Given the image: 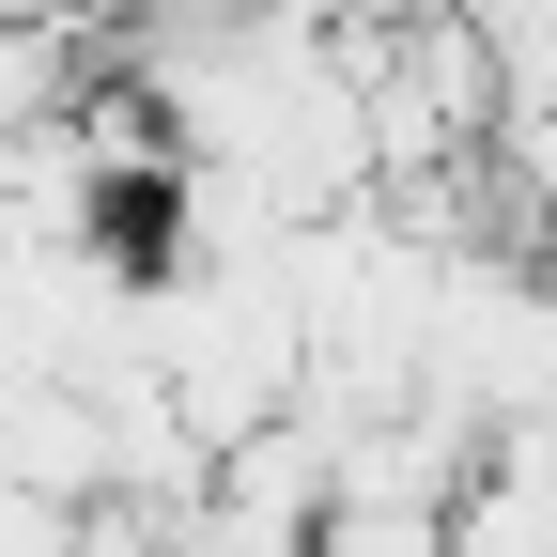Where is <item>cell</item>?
I'll return each instance as SVG.
<instances>
[{"label": "cell", "instance_id": "1", "mask_svg": "<svg viewBox=\"0 0 557 557\" xmlns=\"http://www.w3.org/2000/svg\"><path fill=\"white\" fill-rule=\"evenodd\" d=\"M449 557H557V496L511 480V465H480L465 511H449Z\"/></svg>", "mask_w": 557, "mask_h": 557}, {"label": "cell", "instance_id": "2", "mask_svg": "<svg viewBox=\"0 0 557 557\" xmlns=\"http://www.w3.org/2000/svg\"><path fill=\"white\" fill-rule=\"evenodd\" d=\"M171 527H186V511H139V496H94L78 527H62V557H171Z\"/></svg>", "mask_w": 557, "mask_h": 557}, {"label": "cell", "instance_id": "3", "mask_svg": "<svg viewBox=\"0 0 557 557\" xmlns=\"http://www.w3.org/2000/svg\"><path fill=\"white\" fill-rule=\"evenodd\" d=\"M109 16H156V0H0V32H62V47L109 32Z\"/></svg>", "mask_w": 557, "mask_h": 557}]
</instances>
